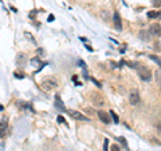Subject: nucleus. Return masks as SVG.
<instances>
[{
    "mask_svg": "<svg viewBox=\"0 0 161 151\" xmlns=\"http://www.w3.org/2000/svg\"><path fill=\"white\" fill-rule=\"evenodd\" d=\"M130 66H133L137 68V71H138V75H140V78L144 80V82H150L152 80V74H150V71L147 68V67H144V66H140L138 63H134V64H130Z\"/></svg>",
    "mask_w": 161,
    "mask_h": 151,
    "instance_id": "nucleus-1",
    "label": "nucleus"
},
{
    "mask_svg": "<svg viewBox=\"0 0 161 151\" xmlns=\"http://www.w3.org/2000/svg\"><path fill=\"white\" fill-rule=\"evenodd\" d=\"M67 112H69L70 117H73L74 119H77V120H89V118H86L85 115H82L78 111H74V110H67Z\"/></svg>",
    "mask_w": 161,
    "mask_h": 151,
    "instance_id": "nucleus-2",
    "label": "nucleus"
},
{
    "mask_svg": "<svg viewBox=\"0 0 161 151\" xmlns=\"http://www.w3.org/2000/svg\"><path fill=\"white\" fill-rule=\"evenodd\" d=\"M27 63V56L24 54H18L16 55V64L18 66H24Z\"/></svg>",
    "mask_w": 161,
    "mask_h": 151,
    "instance_id": "nucleus-3",
    "label": "nucleus"
},
{
    "mask_svg": "<svg viewBox=\"0 0 161 151\" xmlns=\"http://www.w3.org/2000/svg\"><path fill=\"white\" fill-rule=\"evenodd\" d=\"M92 100H93V103H94L95 106H102V104H103V98L99 94H93Z\"/></svg>",
    "mask_w": 161,
    "mask_h": 151,
    "instance_id": "nucleus-4",
    "label": "nucleus"
},
{
    "mask_svg": "<svg viewBox=\"0 0 161 151\" xmlns=\"http://www.w3.org/2000/svg\"><path fill=\"white\" fill-rule=\"evenodd\" d=\"M129 102H130V104H133V106H136L138 102H140V96H138V92H132L130 94V96H129Z\"/></svg>",
    "mask_w": 161,
    "mask_h": 151,
    "instance_id": "nucleus-5",
    "label": "nucleus"
},
{
    "mask_svg": "<svg viewBox=\"0 0 161 151\" xmlns=\"http://www.w3.org/2000/svg\"><path fill=\"white\" fill-rule=\"evenodd\" d=\"M55 106H57V108H59L60 111H67L66 107H64V104H63V102L60 100L59 95H57V96H55Z\"/></svg>",
    "mask_w": 161,
    "mask_h": 151,
    "instance_id": "nucleus-6",
    "label": "nucleus"
},
{
    "mask_svg": "<svg viewBox=\"0 0 161 151\" xmlns=\"http://www.w3.org/2000/svg\"><path fill=\"white\" fill-rule=\"evenodd\" d=\"M114 26H115V28H117L118 31L122 29V26H121V18H119L118 12H114Z\"/></svg>",
    "mask_w": 161,
    "mask_h": 151,
    "instance_id": "nucleus-7",
    "label": "nucleus"
},
{
    "mask_svg": "<svg viewBox=\"0 0 161 151\" xmlns=\"http://www.w3.org/2000/svg\"><path fill=\"white\" fill-rule=\"evenodd\" d=\"M98 117H99V119L102 120L103 123H106V124H109L110 123V118H109V115L105 112V111H98Z\"/></svg>",
    "mask_w": 161,
    "mask_h": 151,
    "instance_id": "nucleus-8",
    "label": "nucleus"
},
{
    "mask_svg": "<svg viewBox=\"0 0 161 151\" xmlns=\"http://www.w3.org/2000/svg\"><path fill=\"white\" fill-rule=\"evenodd\" d=\"M150 32H152V35H154V36H160L161 35V27L158 26V24H153V26L150 27Z\"/></svg>",
    "mask_w": 161,
    "mask_h": 151,
    "instance_id": "nucleus-9",
    "label": "nucleus"
},
{
    "mask_svg": "<svg viewBox=\"0 0 161 151\" xmlns=\"http://www.w3.org/2000/svg\"><path fill=\"white\" fill-rule=\"evenodd\" d=\"M55 87H57V83H55L54 80H48V82H44L43 83V88L44 90H48V91H50V90H53V88H55Z\"/></svg>",
    "mask_w": 161,
    "mask_h": 151,
    "instance_id": "nucleus-10",
    "label": "nucleus"
},
{
    "mask_svg": "<svg viewBox=\"0 0 161 151\" xmlns=\"http://www.w3.org/2000/svg\"><path fill=\"white\" fill-rule=\"evenodd\" d=\"M140 38L142 39V40H149V39H150V35H149L147 31H141V32H140Z\"/></svg>",
    "mask_w": 161,
    "mask_h": 151,
    "instance_id": "nucleus-11",
    "label": "nucleus"
},
{
    "mask_svg": "<svg viewBox=\"0 0 161 151\" xmlns=\"http://www.w3.org/2000/svg\"><path fill=\"white\" fill-rule=\"evenodd\" d=\"M148 18H149V19H156V18H160V12L150 11V12H148Z\"/></svg>",
    "mask_w": 161,
    "mask_h": 151,
    "instance_id": "nucleus-12",
    "label": "nucleus"
},
{
    "mask_svg": "<svg viewBox=\"0 0 161 151\" xmlns=\"http://www.w3.org/2000/svg\"><path fill=\"white\" fill-rule=\"evenodd\" d=\"M6 128H7V123H6V120H4V118H3V119H2V138L4 137Z\"/></svg>",
    "mask_w": 161,
    "mask_h": 151,
    "instance_id": "nucleus-13",
    "label": "nucleus"
},
{
    "mask_svg": "<svg viewBox=\"0 0 161 151\" xmlns=\"http://www.w3.org/2000/svg\"><path fill=\"white\" fill-rule=\"evenodd\" d=\"M31 64L34 67H39L40 66V60L38 58H34V59H31Z\"/></svg>",
    "mask_w": 161,
    "mask_h": 151,
    "instance_id": "nucleus-14",
    "label": "nucleus"
},
{
    "mask_svg": "<svg viewBox=\"0 0 161 151\" xmlns=\"http://www.w3.org/2000/svg\"><path fill=\"white\" fill-rule=\"evenodd\" d=\"M150 59H152V60H154V62L156 63H158V66L161 67V58H158V56H154V55H150V56H149Z\"/></svg>",
    "mask_w": 161,
    "mask_h": 151,
    "instance_id": "nucleus-15",
    "label": "nucleus"
},
{
    "mask_svg": "<svg viewBox=\"0 0 161 151\" xmlns=\"http://www.w3.org/2000/svg\"><path fill=\"white\" fill-rule=\"evenodd\" d=\"M110 117L113 118V120H114L115 123H118V117H117V114H115V112H113V111H110Z\"/></svg>",
    "mask_w": 161,
    "mask_h": 151,
    "instance_id": "nucleus-16",
    "label": "nucleus"
},
{
    "mask_svg": "<svg viewBox=\"0 0 161 151\" xmlns=\"http://www.w3.org/2000/svg\"><path fill=\"white\" fill-rule=\"evenodd\" d=\"M92 82H93V83H94L95 86H97V87H98V88H101V87H102V86H101V83L98 82V80H95L94 78H92Z\"/></svg>",
    "mask_w": 161,
    "mask_h": 151,
    "instance_id": "nucleus-17",
    "label": "nucleus"
},
{
    "mask_svg": "<svg viewBox=\"0 0 161 151\" xmlns=\"http://www.w3.org/2000/svg\"><path fill=\"white\" fill-rule=\"evenodd\" d=\"M156 76L158 78V80H157L158 84H161V71H157V72H156Z\"/></svg>",
    "mask_w": 161,
    "mask_h": 151,
    "instance_id": "nucleus-18",
    "label": "nucleus"
},
{
    "mask_svg": "<svg viewBox=\"0 0 161 151\" xmlns=\"http://www.w3.org/2000/svg\"><path fill=\"white\" fill-rule=\"evenodd\" d=\"M112 151H121V150H119V147H118L117 144H113L112 146Z\"/></svg>",
    "mask_w": 161,
    "mask_h": 151,
    "instance_id": "nucleus-19",
    "label": "nucleus"
},
{
    "mask_svg": "<svg viewBox=\"0 0 161 151\" xmlns=\"http://www.w3.org/2000/svg\"><path fill=\"white\" fill-rule=\"evenodd\" d=\"M118 140H119V142L121 143H124V144H126V140H125V138H122V137H119V138H117Z\"/></svg>",
    "mask_w": 161,
    "mask_h": 151,
    "instance_id": "nucleus-20",
    "label": "nucleus"
},
{
    "mask_svg": "<svg viewBox=\"0 0 161 151\" xmlns=\"http://www.w3.org/2000/svg\"><path fill=\"white\" fill-rule=\"evenodd\" d=\"M58 123H64V119H63V117H58Z\"/></svg>",
    "mask_w": 161,
    "mask_h": 151,
    "instance_id": "nucleus-21",
    "label": "nucleus"
},
{
    "mask_svg": "<svg viewBox=\"0 0 161 151\" xmlns=\"http://www.w3.org/2000/svg\"><path fill=\"white\" fill-rule=\"evenodd\" d=\"M108 144H109V140L105 139V150L103 151H108Z\"/></svg>",
    "mask_w": 161,
    "mask_h": 151,
    "instance_id": "nucleus-22",
    "label": "nucleus"
},
{
    "mask_svg": "<svg viewBox=\"0 0 161 151\" xmlns=\"http://www.w3.org/2000/svg\"><path fill=\"white\" fill-rule=\"evenodd\" d=\"M26 36H27V38H28L30 40H31V42H32V43H35V40L32 39V36H31V35H30V34H26Z\"/></svg>",
    "mask_w": 161,
    "mask_h": 151,
    "instance_id": "nucleus-23",
    "label": "nucleus"
},
{
    "mask_svg": "<svg viewBox=\"0 0 161 151\" xmlns=\"http://www.w3.org/2000/svg\"><path fill=\"white\" fill-rule=\"evenodd\" d=\"M158 133H160V134H161V123H160V124H158Z\"/></svg>",
    "mask_w": 161,
    "mask_h": 151,
    "instance_id": "nucleus-24",
    "label": "nucleus"
},
{
    "mask_svg": "<svg viewBox=\"0 0 161 151\" xmlns=\"http://www.w3.org/2000/svg\"><path fill=\"white\" fill-rule=\"evenodd\" d=\"M160 18H161V12H160Z\"/></svg>",
    "mask_w": 161,
    "mask_h": 151,
    "instance_id": "nucleus-25",
    "label": "nucleus"
}]
</instances>
